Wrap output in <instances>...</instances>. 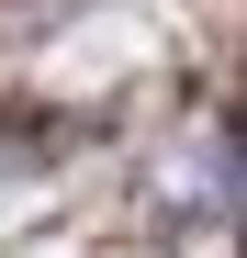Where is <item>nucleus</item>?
Segmentation results:
<instances>
[]
</instances>
